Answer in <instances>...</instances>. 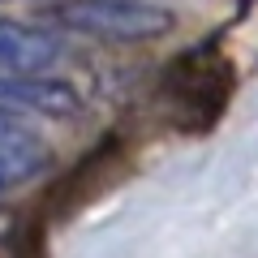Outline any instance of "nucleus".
I'll return each instance as SVG.
<instances>
[{"mask_svg": "<svg viewBox=\"0 0 258 258\" xmlns=\"http://www.w3.org/2000/svg\"><path fill=\"white\" fill-rule=\"evenodd\" d=\"M47 22L52 30H69L116 47L155 43L176 30V13L164 0H52Z\"/></svg>", "mask_w": 258, "mask_h": 258, "instance_id": "nucleus-1", "label": "nucleus"}, {"mask_svg": "<svg viewBox=\"0 0 258 258\" xmlns=\"http://www.w3.org/2000/svg\"><path fill=\"white\" fill-rule=\"evenodd\" d=\"M0 108L18 116H43V120H74L82 116L86 99L74 82L56 74H0Z\"/></svg>", "mask_w": 258, "mask_h": 258, "instance_id": "nucleus-2", "label": "nucleus"}, {"mask_svg": "<svg viewBox=\"0 0 258 258\" xmlns=\"http://www.w3.org/2000/svg\"><path fill=\"white\" fill-rule=\"evenodd\" d=\"M69 56L60 30L0 18V74H52Z\"/></svg>", "mask_w": 258, "mask_h": 258, "instance_id": "nucleus-3", "label": "nucleus"}, {"mask_svg": "<svg viewBox=\"0 0 258 258\" xmlns=\"http://www.w3.org/2000/svg\"><path fill=\"white\" fill-rule=\"evenodd\" d=\"M47 164H52V155H47L43 142H39V147L0 151V198L13 194V189H26L30 181H39V176L47 172Z\"/></svg>", "mask_w": 258, "mask_h": 258, "instance_id": "nucleus-4", "label": "nucleus"}, {"mask_svg": "<svg viewBox=\"0 0 258 258\" xmlns=\"http://www.w3.org/2000/svg\"><path fill=\"white\" fill-rule=\"evenodd\" d=\"M13 147H39V134L26 125V116L0 108V151H13Z\"/></svg>", "mask_w": 258, "mask_h": 258, "instance_id": "nucleus-5", "label": "nucleus"}, {"mask_svg": "<svg viewBox=\"0 0 258 258\" xmlns=\"http://www.w3.org/2000/svg\"><path fill=\"white\" fill-rule=\"evenodd\" d=\"M0 5H13V0H0Z\"/></svg>", "mask_w": 258, "mask_h": 258, "instance_id": "nucleus-6", "label": "nucleus"}]
</instances>
